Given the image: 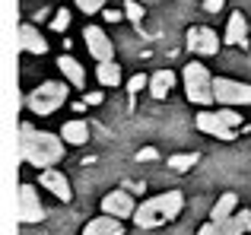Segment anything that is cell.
<instances>
[{"instance_id":"1","label":"cell","mask_w":251,"mask_h":235,"mask_svg":"<svg viewBox=\"0 0 251 235\" xmlns=\"http://www.w3.org/2000/svg\"><path fill=\"white\" fill-rule=\"evenodd\" d=\"M67 153V140L61 134H48V130H35L29 121L19 124V159L23 165L35 168H54Z\"/></svg>"},{"instance_id":"2","label":"cell","mask_w":251,"mask_h":235,"mask_svg":"<svg viewBox=\"0 0 251 235\" xmlns=\"http://www.w3.org/2000/svg\"><path fill=\"white\" fill-rule=\"evenodd\" d=\"M184 210V194L181 191H166V194H153L143 204H137L134 223L140 229H159V226L178 219V213Z\"/></svg>"},{"instance_id":"3","label":"cell","mask_w":251,"mask_h":235,"mask_svg":"<svg viewBox=\"0 0 251 235\" xmlns=\"http://www.w3.org/2000/svg\"><path fill=\"white\" fill-rule=\"evenodd\" d=\"M67 93L70 89H67L64 80H45V83H38L35 89L25 93L23 105H25V112H32L38 118H48V115L61 112V105L67 102Z\"/></svg>"},{"instance_id":"4","label":"cell","mask_w":251,"mask_h":235,"mask_svg":"<svg viewBox=\"0 0 251 235\" xmlns=\"http://www.w3.org/2000/svg\"><path fill=\"white\" fill-rule=\"evenodd\" d=\"M194 124H197V130L216 137V140H226V143L235 140V134L245 127L239 108H220V112H210V108H203V112L194 118Z\"/></svg>"},{"instance_id":"5","label":"cell","mask_w":251,"mask_h":235,"mask_svg":"<svg viewBox=\"0 0 251 235\" xmlns=\"http://www.w3.org/2000/svg\"><path fill=\"white\" fill-rule=\"evenodd\" d=\"M181 83H184L188 102H194V105H201V108H207V105L216 102V95H213V73H210L201 61H188V67L181 70Z\"/></svg>"},{"instance_id":"6","label":"cell","mask_w":251,"mask_h":235,"mask_svg":"<svg viewBox=\"0 0 251 235\" xmlns=\"http://www.w3.org/2000/svg\"><path fill=\"white\" fill-rule=\"evenodd\" d=\"M213 95L223 108H245L251 105V83H239L229 76H213Z\"/></svg>"},{"instance_id":"7","label":"cell","mask_w":251,"mask_h":235,"mask_svg":"<svg viewBox=\"0 0 251 235\" xmlns=\"http://www.w3.org/2000/svg\"><path fill=\"white\" fill-rule=\"evenodd\" d=\"M251 229V210H239L229 219H207L197 235H245Z\"/></svg>"},{"instance_id":"8","label":"cell","mask_w":251,"mask_h":235,"mask_svg":"<svg viewBox=\"0 0 251 235\" xmlns=\"http://www.w3.org/2000/svg\"><path fill=\"white\" fill-rule=\"evenodd\" d=\"M184 45H188L191 54H201V57H213L220 51V35H216L210 25H191L188 35H184Z\"/></svg>"},{"instance_id":"9","label":"cell","mask_w":251,"mask_h":235,"mask_svg":"<svg viewBox=\"0 0 251 235\" xmlns=\"http://www.w3.org/2000/svg\"><path fill=\"white\" fill-rule=\"evenodd\" d=\"M16 216H19V223H42V219H45V207H42V200H38V194H35V188H32V185L19 188Z\"/></svg>"},{"instance_id":"10","label":"cell","mask_w":251,"mask_h":235,"mask_svg":"<svg viewBox=\"0 0 251 235\" xmlns=\"http://www.w3.org/2000/svg\"><path fill=\"white\" fill-rule=\"evenodd\" d=\"M83 42H86V51H89L99 64L102 61H115V45H111V38L105 35L99 25H86L83 29Z\"/></svg>"},{"instance_id":"11","label":"cell","mask_w":251,"mask_h":235,"mask_svg":"<svg viewBox=\"0 0 251 235\" xmlns=\"http://www.w3.org/2000/svg\"><path fill=\"white\" fill-rule=\"evenodd\" d=\"M38 185H42L48 194H54L61 204H70V200H74V188H70V178L61 172V168H45V172L38 175Z\"/></svg>"},{"instance_id":"12","label":"cell","mask_w":251,"mask_h":235,"mask_svg":"<svg viewBox=\"0 0 251 235\" xmlns=\"http://www.w3.org/2000/svg\"><path fill=\"white\" fill-rule=\"evenodd\" d=\"M102 213H108L115 219H130L137 213V204L127 191H108L102 197Z\"/></svg>"},{"instance_id":"13","label":"cell","mask_w":251,"mask_h":235,"mask_svg":"<svg viewBox=\"0 0 251 235\" xmlns=\"http://www.w3.org/2000/svg\"><path fill=\"white\" fill-rule=\"evenodd\" d=\"M19 48H23L25 54H35V57L48 54V42H45V35L32 23H23V25H19Z\"/></svg>"},{"instance_id":"14","label":"cell","mask_w":251,"mask_h":235,"mask_svg":"<svg viewBox=\"0 0 251 235\" xmlns=\"http://www.w3.org/2000/svg\"><path fill=\"white\" fill-rule=\"evenodd\" d=\"M248 42V16L242 10H235L226 23V35H223V45H232V48H242Z\"/></svg>"},{"instance_id":"15","label":"cell","mask_w":251,"mask_h":235,"mask_svg":"<svg viewBox=\"0 0 251 235\" xmlns=\"http://www.w3.org/2000/svg\"><path fill=\"white\" fill-rule=\"evenodd\" d=\"M83 235H124V223L115 216H108V213H102V216L89 219V223L83 226Z\"/></svg>"},{"instance_id":"16","label":"cell","mask_w":251,"mask_h":235,"mask_svg":"<svg viewBox=\"0 0 251 235\" xmlns=\"http://www.w3.org/2000/svg\"><path fill=\"white\" fill-rule=\"evenodd\" d=\"M61 137L67 140V146H86L89 143V124L83 118H70V121H64Z\"/></svg>"},{"instance_id":"17","label":"cell","mask_w":251,"mask_h":235,"mask_svg":"<svg viewBox=\"0 0 251 235\" xmlns=\"http://www.w3.org/2000/svg\"><path fill=\"white\" fill-rule=\"evenodd\" d=\"M57 67H61L64 80H67L74 89H86V70L80 67V61H76V57L61 54V57H57Z\"/></svg>"},{"instance_id":"18","label":"cell","mask_w":251,"mask_h":235,"mask_svg":"<svg viewBox=\"0 0 251 235\" xmlns=\"http://www.w3.org/2000/svg\"><path fill=\"white\" fill-rule=\"evenodd\" d=\"M175 70H169V67H162V70H156L153 76H150V95L153 99H166V95L175 89Z\"/></svg>"},{"instance_id":"19","label":"cell","mask_w":251,"mask_h":235,"mask_svg":"<svg viewBox=\"0 0 251 235\" xmlns=\"http://www.w3.org/2000/svg\"><path fill=\"white\" fill-rule=\"evenodd\" d=\"M96 80H99V86H105V89H118L124 83V73H121V67H118L115 61H102L96 67Z\"/></svg>"},{"instance_id":"20","label":"cell","mask_w":251,"mask_h":235,"mask_svg":"<svg viewBox=\"0 0 251 235\" xmlns=\"http://www.w3.org/2000/svg\"><path fill=\"white\" fill-rule=\"evenodd\" d=\"M239 213V197H235L232 191L220 194V200L213 204V210H210V219H229Z\"/></svg>"},{"instance_id":"21","label":"cell","mask_w":251,"mask_h":235,"mask_svg":"<svg viewBox=\"0 0 251 235\" xmlns=\"http://www.w3.org/2000/svg\"><path fill=\"white\" fill-rule=\"evenodd\" d=\"M197 162H201V153H175V156H169L172 172H191Z\"/></svg>"},{"instance_id":"22","label":"cell","mask_w":251,"mask_h":235,"mask_svg":"<svg viewBox=\"0 0 251 235\" xmlns=\"http://www.w3.org/2000/svg\"><path fill=\"white\" fill-rule=\"evenodd\" d=\"M48 25H51L54 32H67V29H70V10H64V6H61L57 13H51Z\"/></svg>"},{"instance_id":"23","label":"cell","mask_w":251,"mask_h":235,"mask_svg":"<svg viewBox=\"0 0 251 235\" xmlns=\"http://www.w3.org/2000/svg\"><path fill=\"white\" fill-rule=\"evenodd\" d=\"M76 6L86 13V16H92V13H102L105 6H108V0H74Z\"/></svg>"},{"instance_id":"24","label":"cell","mask_w":251,"mask_h":235,"mask_svg":"<svg viewBox=\"0 0 251 235\" xmlns=\"http://www.w3.org/2000/svg\"><path fill=\"white\" fill-rule=\"evenodd\" d=\"M124 16H127L130 23H140V19L147 16V10H143V6L137 3V0H127V3H124Z\"/></svg>"},{"instance_id":"25","label":"cell","mask_w":251,"mask_h":235,"mask_svg":"<svg viewBox=\"0 0 251 235\" xmlns=\"http://www.w3.org/2000/svg\"><path fill=\"white\" fill-rule=\"evenodd\" d=\"M140 89H150V76H143V73H134V76L127 80V93H130V95H137Z\"/></svg>"},{"instance_id":"26","label":"cell","mask_w":251,"mask_h":235,"mask_svg":"<svg viewBox=\"0 0 251 235\" xmlns=\"http://www.w3.org/2000/svg\"><path fill=\"white\" fill-rule=\"evenodd\" d=\"M156 159H159V153H156L153 146H143L140 153H137V162H156Z\"/></svg>"},{"instance_id":"27","label":"cell","mask_w":251,"mask_h":235,"mask_svg":"<svg viewBox=\"0 0 251 235\" xmlns=\"http://www.w3.org/2000/svg\"><path fill=\"white\" fill-rule=\"evenodd\" d=\"M102 99H105V93H99V89H92V93H86V95H83V102H86V105H92V108L102 105Z\"/></svg>"},{"instance_id":"28","label":"cell","mask_w":251,"mask_h":235,"mask_svg":"<svg viewBox=\"0 0 251 235\" xmlns=\"http://www.w3.org/2000/svg\"><path fill=\"white\" fill-rule=\"evenodd\" d=\"M223 3H226V0H203V10H207L210 16H216V13L223 10Z\"/></svg>"},{"instance_id":"29","label":"cell","mask_w":251,"mask_h":235,"mask_svg":"<svg viewBox=\"0 0 251 235\" xmlns=\"http://www.w3.org/2000/svg\"><path fill=\"white\" fill-rule=\"evenodd\" d=\"M105 19H108V23H121L124 13H118V10H105Z\"/></svg>"},{"instance_id":"30","label":"cell","mask_w":251,"mask_h":235,"mask_svg":"<svg viewBox=\"0 0 251 235\" xmlns=\"http://www.w3.org/2000/svg\"><path fill=\"white\" fill-rule=\"evenodd\" d=\"M245 130H251V124H245Z\"/></svg>"},{"instance_id":"31","label":"cell","mask_w":251,"mask_h":235,"mask_svg":"<svg viewBox=\"0 0 251 235\" xmlns=\"http://www.w3.org/2000/svg\"><path fill=\"white\" fill-rule=\"evenodd\" d=\"M248 232H251V229H248Z\"/></svg>"}]
</instances>
